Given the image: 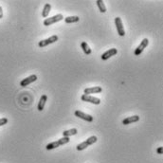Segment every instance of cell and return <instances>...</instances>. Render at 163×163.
Here are the masks:
<instances>
[{
    "label": "cell",
    "mask_w": 163,
    "mask_h": 163,
    "mask_svg": "<svg viewBox=\"0 0 163 163\" xmlns=\"http://www.w3.org/2000/svg\"><path fill=\"white\" fill-rule=\"evenodd\" d=\"M56 41H58V36L57 35H52V36H50L49 38H48V39L40 41L38 46H40V48H44V46H49L50 44L55 43Z\"/></svg>",
    "instance_id": "8992f818"
},
{
    "label": "cell",
    "mask_w": 163,
    "mask_h": 163,
    "mask_svg": "<svg viewBox=\"0 0 163 163\" xmlns=\"http://www.w3.org/2000/svg\"><path fill=\"white\" fill-rule=\"evenodd\" d=\"M102 91V88L101 86H94V87H89L85 88L83 93L85 95H90V94H95V93H101Z\"/></svg>",
    "instance_id": "8fae6325"
},
{
    "label": "cell",
    "mask_w": 163,
    "mask_h": 163,
    "mask_svg": "<svg viewBox=\"0 0 163 163\" xmlns=\"http://www.w3.org/2000/svg\"><path fill=\"white\" fill-rule=\"evenodd\" d=\"M50 10H51V5L49 3H46V5L44 6V9H43V12H42V16L44 18L48 17L49 12H50Z\"/></svg>",
    "instance_id": "9a60e30c"
},
{
    "label": "cell",
    "mask_w": 163,
    "mask_h": 163,
    "mask_svg": "<svg viewBox=\"0 0 163 163\" xmlns=\"http://www.w3.org/2000/svg\"><path fill=\"white\" fill-rule=\"evenodd\" d=\"M148 44H149V40L147 38H144L141 41V43L139 44V46L136 49H135V55H136V56H139V55L142 53V51L144 50V49H145L146 46H148Z\"/></svg>",
    "instance_id": "ba28073f"
},
{
    "label": "cell",
    "mask_w": 163,
    "mask_h": 163,
    "mask_svg": "<svg viewBox=\"0 0 163 163\" xmlns=\"http://www.w3.org/2000/svg\"><path fill=\"white\" fill-rule=\"evenodd\" d=\"M37 80V76L35 75V74H33V75H30L29 76L28 78L24 79V80H22L20 82V85L23 86V87H25V86H28L29 85H30V83H32L33 82H35Z\"/></svg>",
    "instance_id": "9c48e42d"
},
{
    "label": "cell",
    "mask_w": 163,
    "mask_h": 163,
    "mask_svg": "<svg viewBox=\"0 0 163 163\" xmlns=\"http://www.w3.org/2000/svg\"><path fill=\"white\" fill-rule=\"evenodd\" d=\"M64 19V16L61 14V13H59V14H56L54 16H51V17H49V18H46L44 20V25L45 26H50L52 24H55V23H57L59 21H61Z\"/></svg>",
    "instance_id": "3957f363"
},
{
    "label": "cell",
    "mask_w": 163,
    "mask_h": 163,
    "mask_svg": "<svg viewBox=\"0 0 163 163\" xmlns=\"http://www.w3.org/2000/svg\"><path fill=\"white\" fill-rule=\"evenodd\" d=\"M81 46H82V49H83V52H85L86 55L91 54L92 50H91V49L89 48V46H88V44L86 43V42H82Z\"/></svg>",
    "instance_id": "2e32d148"
},
{
    "label": "cell",
    "mask_w": 163,
    "mask_h": 163,
    "mask_svg": "<svg viewBox=\"0 0 163 163\" xmlns=\"http://www.w3.org/2000/svg\"><path fill=\"white\" fill-rule=\"evenodd\" d=\"M7 123H8V119L7 118L0 119V126H3V125H5Z\"/></svg>",
    "instance_id": "d6986e66"
},
{
    "label": "cell",
    "mask_w": 163,
    "mask_h": 163,
    "mask_svg": "<svg viewBox=\"0 0 163 163\" xmlns=\"http://www.w3.org/2000/svg\"><path fill=\"white\" fill-rule=\"evenodd\" d=\"M74 114H75L76 117L80 118V119L85 120V122H92L93 120H94V118H93L91 115L85 114V113H83V111H80V110H76Z\"/></svg>",
    "instance_id": "52a82bcc"
},
{
    "label": "cell",
    "mask_w": 163,
    "mask_h": 163,
    "mask_svg": "<svg viewBox=\"0 0 163 163\" xmlns=\"http://www.w3.org/2000/svg\"><path fill=\"white\" fill-rule=\"evenodd\" d=\"M115 24L116 28H117V31L120 36H124L125 35V30H124V27L122 25V20L120 17H116L115 18Z\"/></svg>",
    "instance_id": "5b68a950"
},
{
    "label": "cell",
    "mask_w": 163,
    "mask_h": 163,
    "mask_svg": "<svg viewBox=\"0 0 163 163\" xmlns=\"http://www.w3.org/2000/svg\"><path fill=\"white\" fill-rule=\"evenodd\" d=\"M69 141H70V138L64 137L62 138L58 139L57 141H53V142H51V143H49L48 145L46 146V150H53V149L57 148V147L61 146V145H64V144L68 143Z\"/></svg>",
    "instance_id": "6da1fadb"
},
{
    "label": "cell",
    "mask_w": 163,
    "mask_h": 163,
    "mask_svg": "<svg viewBox=\"0 0 163 163\" xmlns=\"http://www.w3.org/2000/svg\"><path fill=\"white\" fill-rule=\"evenodd\" d=\"M3 17V10H2V7L0 6V19Z\"/></svg>",
    "instance_id": "44dd1931"
},
{
    "label": "cell",
    "mask_w": 163,
    "mask_h": 163,
    "mask_svg": "<svg viewBox=\"0 0 163 163\" xmlns=\"http://www.w3.org/2000/svg\"><path fill=\"white\" fill-rule=\"evenodd\" d=\"M97 5H98V8H99V10H100L101 12L104 13L106 12V7H105L104 3V1H102V0H98V1H97Z\"/></svg>",
    "instance_id": "ac0fdd59"
},
{
    "label": "cell",
    "mask_w": 163,
    "mask_h": 163,
    "mask_svg": "<svg viewBox=\"0 0 163 163\" xmlns=\"http://www.w3.org/2000/svg\"><path fill=\"white\" fill-rule=\"evenodd\" d=\"M139 120V117L138 115H135V116H132V117H128L126 119H124L122 120V124L124 125H128V124H131L133 122H137Z\"/></svg>",
    "instance_id": "7c38bea8"
},
{
    "label": "cell",
    "mask_w": 163,
    "mask_h": 163,
    "mask_svg": "<svg viewBox=\"0 0 163 163\" xmlns=\"http://www.w3.org/2000/svg\"><path fill=\"white\" fill-rule=\"evenodd\" d=\"M97 141H98L97 137L96 136H92L90 138H88L85 141H83L81 144L77 145L76 149L78 151H83V150H85V149H86L89 145H92V144H94L95 142H97Z\"/></svg>",
    "instance_id": "7a4b0ae2"
},
{
    "label": "cell",
    "mask_w": 163,
    "mask_h": 163,
    "mask_svg": "<svg viewBox=\"0 0 163 163\" xmlns=\"http://www.w3.org/2000/svg\"><path fill=\"white\" fill-rule=\"evenodd\" d=\"M46 101H48V96H46V95H43V96H42L40 98L39 102H38V106H37V109H38L39 111H43Z\"/></svg>",
    "instance_id": "4fadbf2b"
},
{
    "label": "cell",
    "mask_w": 163,
    "mask_h": 163,
    "mask_svg": "<svg viewBox=\"0 0 163 163\" xmlns=\"http://www.w3.org/2000/svg\"><path fill=\"white\" fill-rule=\"evenodd\" d=\"M81 100L83 101H86V102H90V104H101V100L99 98H96V97H93L91 95H85L83 94L82 95L81 97Z\"/></svg>",
    "instance_id": "277c9868"
},
{
    "label": "cell",
    "mask_w": 163,
    "mask_h": 163,
    "mask_svg": "<svg viewBox=\"0 0 163 163\" xmlns=\"http://www.w3.org/2000/svg\"><path fill=\"white\" fill-rule=\"evenodd\" d=\"M157 154H159V155H161V154L163 153V148L162 147H158L157 148V150H156Z\"/></svg>",
    "instance_id": "ffe728a7"
},
{
    "label": "cell",
    "mask_w": 163,
    "mask_h": 163,
    "mask_svg": "<svg viewBox=\"0 0 163 163\" xmlns=\"http://www.w3.org/2000/svg\"><path fill=\"white\" fill-rule=\"evenodd\" d=\"M77 133H78V130L76 128H71L69 130H67V131H64L63 136L66 137V138H69L71 136H74V135H76Z\"/></svg>",
    "instance_id": "5bb4252c"
},
{
    "label": "cell",
    "mask_w": 163,
    "mask_h": 163,
    "mask_svg": "<svg viewBox=\"0 0 163 163\" xmlns=\"http://www.w3.org/2000/svg\"><path fill=\"white\" fill-rule=\"evenodd\" d=\"M80 20L79 16H67L64 18V22L67 23V24H70V23H76Z\"/></svg>",
    "instance_id": "e0dca14e"
},
{
    "label": "cell",
    "mask_w": 163,
    "mask_h": 163,
    "mask_svg": "<svg viewBox=\"0 0 163 163\" xmlns=\"http://www.w3.org/2000/svg\"><path fill=\"white\" fill-rule=\"evenodd\" d=\"M118 53V50L117 49H110L109 50H107L105 51V52L101 55V60H107V59H109L110 57H112V56H115L116 54Z\"/></svg>",
    "instance_id": "30bf717a"
}]
</instances>
